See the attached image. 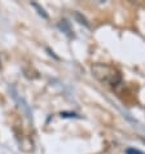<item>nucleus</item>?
<instances>
[{
	"label": "nucleus",
	"mask_w": 145,
	"mask_h": 154,
	"mask_svg": "<svg viewBox=\"0 0 145 154\" xmlns=\"http://www.w3.org/2000/svg\"><path fill=\"white\" fill-rule=\"evenodd\" d=\"M93 76L102 84L109 87H117L122 83V74L117 67L109 63H95L91 67Z\"/></svg>",
	"instance_id": "1"
},
{
	"label": "nucleus",
	"mask_w": 145,
	"mask_h": 154,
	"mask_svg": "<svg viewBox=\"0 0 145 154\" xmlns=\"http://www.w3.org/2000/svg\"><path fill=\"white\" fill-rule=\"evenodd\" d=\"M126 154H144V153H143V152H140V150H137V149H132V148H130V149H127Z\"/></svg>",
	"instance_id": "2"
}]
</instances>
